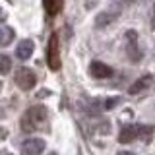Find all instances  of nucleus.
Returning <instances> with one entry per match:
<instances>
[{
    "instance_id": "obj_1",
    "label": "nucleus",
    "mask_w": 155,
    "mask_h": 155,
    "mask_svg": "<svg viewBox=\"0 0 155 155\" xmlns=\"http://www.w3.org/2000/svg\"><path fill=\"white\" fill-rule=\"evenodd\" d=\"M47 120H48V113L43 105H33L23 113L21 116V130L27 134L31 132H37V130L45 128L47 126Z\"/></svg>"
},
{
    "instance_id": "obj_2",
    "label": "nucleus",
    "mask_w": 155,
    "mask_h": 155,
    "mask_svg": "<svg viewBox=\"0 0 155 155\" xmlns=\"http://www.w3.org/2000/svg\"><path fill=\"white\" fill-rule=\"evenodd\" d=\"M47 62L51 70L60 68V51H58V33H52L47 45Z\"/></svg>"
},
{
    "instance_id": "obj_3",
    "label": "nucleus",
    "mask_w": 155,
    "mask_h": 155,
    "mask_svg": "<svg viewBox=\"0 0 155 155\" xmlns=\"http://www.w3.org/2000/svg\"><path fill=\"white\" fill-rule=\"evenodd\" d=\"M16 84L19 89L23 91H29L31 87H35L37 84V76L31 68H18L16 70Z\"/></svg>"
},
{
    "instance_id": "obj_4",
    "label": "nucleus",
    "mask_w": 155,
    "mask_h": 155,
    "mask_svg": "<svg viewBox=\"0 0 155 155\" xmlns=\"http://www.w3.org/2000/svg\"><path fill=\"white\" fill-rule=\"evenodd\" d=\"M47 143L41 138H27L21 143V155H41L45 151Z\"/></svg>"
},
{
    "instance_id": "obj_5",
    "label": "nucleus",
    "mask_w": 155,
    "mask_h": 155,
    "mask_svg": "<svg viewBox=\"0 0 155 155\" xmlns=\"http://www.w3.org/2000/svg\"><path fill=\"white\" fill-rule=\"evenodd\" d=\"M89 74L93 78H97V80H105V78L113 76V68L103 64V62H99V60H95L89 64Z\"/></svg>"
},
{
    "instance_id": "obj_6",
    "label": "nucleus",
    "mask_w": 155,
    "mask_h": 155,
    "mask_svg": "<svg viewBox=\"0 0 155 155\" xmlns=\"http://www.w3.org/2000/svg\"><path fill=\"white\" fill-rule=\"evenodd\" d=\"M126 39H128V56L132 62H140L142 60V52L138 48V35L136 31H128L126 33Z\"/></svg>"
},
{
    "instance_id": "obj_7",
    "label": "nucleus",
    "mask_w": 155,
    "mask_h": 155,
    "mask_svg": "<svg viewBox=\"0 0 155 155\" xmlns=\"http://www.w3.org/2000/svg\"><path fill=\"white\" fill-rule=\"evenodd\" d=\"M140 128H142V126H138V124H128V126H124V128L120 130L118 142H120V143H130V142H134V140L140 136Z\"/></svg>"
},
{
    "instance_id": "obj_8",
    "label": "nucleus",
    "mask_w": 155,
    "mask_h": 155,
    "mask_svg": "<svg viewBox=\"0 0 155 155\" xmlns=\"http://www.w3.org/2000/svg\"><path fill=\"white\" fill-rule=\"evenodd\" d=\"M33 48H35L33 41L23 39V41H19V45L16 47V56L19 58V60H27V58L33 54Z\"/></svg>"
},
{
    "instance_id": "obj_9",
    "label": "nucleus",
    "mask_w": 155,
    "mask_h": 155,
    "mask_svg": "<svg viewBox=\"0 0 155 155\" xmlns=\"http://www.w3.org/2000/svg\"><path fill=\"white\" fill-rule=\"evenodd\" d=\"M116 18H118V12H101L99 16L95 18V27L103 29V27H107V25H110V23H113Z\"/></svg>"
},
{
    "instance_id": "obj_10",
    "label": "nucleus",
    "mask_w": 155,
    "mask_h": 155,
    "mask_svg": "<svg viewBox=\"0 0 155 155\" xmlns=\"http://www.w3.org/2000/svg\"><path fill=\"white\" fill-rule=\"evenodd\" d=\"M151 81H153V76H143V78H140L138 81H134L132 85H130V89H128V93H132V95H136V93H140V91H143V89H147L149 85H151Z\"/></svg>"
},
{
    "instance_id": "obj_11",
    "label": "nucleus",
    "mask_w": 155,
    "mask_h": 155,
    "mask_svg": "<svg viewBox=\"0 0 155 155\" xmlns=\"http://www.w3.org/2000/svg\"><path fill=\"white\" fill-rule=\"evenodd\" d=\"M43 4H45V10H47L48 16L54 18L62 10V6H64V0H43Z\"/></svg>"
},
{
    "instance_id": "obj_12",
    "label": "nucleus",
    "mask_w": 155,
    "mask_h": 155,
    "mask_svg": "<svg viewBox=\"0 0 155 155\" xmlns=\"http://www.w3.org/2000/svg\"><path fill=\"white\" fill-rule=\"evenodd\" d=\"M14 39V29L8 27V25H2L0 27V45L2 47H8Z\"/></svg>"
},
{
    "instance_id": "obj_13",
    "label": "nucleus",
    "mask_w": 155,
    "mask_h": 155,
    "mask_svg": "<svg viewBox=\"0 0 155 155\" xmlns=\"http://www.w3.org/2000/svg\"><path fill=\"white\" fill-rule=\"evenodd\" d=\"M10 66H12V60H10L8 54H0V74L6 76L10 72Z\"/></svg>"
},
{
    "instance_id": "obj_14",
    "label": "nucleus",
    "mask_w": 155,
    "mask_h": 155,
    "mask_svg": "<svg viewBox=\"0 0 155 155\" xmlns=\"http://www.w3.org/2000/svg\"><path fill=\"white\" fill-rule=\"evenodd\" d=\"M151 132H153V126H142V128H140V138H142L143 142H149V140H151Z\"/></svg>"
},
{
    "instance_id": "obj_15",
    "label": "nucleus",
    "mask_w": 155,
    "mask_h": 155,
    "mask_svg": "<svg viewBox=\"0 0 155 155\" xmlns=\"http://www.w3.org/2000/svg\"><path fill=\"white\" fill-rule=\"evenodd\" d=\"M118 97H110V99H107L105 101V105H103V109H114L116 107V103H118Z\"/></svg>"
},
{
    "instance_id": "obj_16",
    "label": "nucleus",
    "mask_w": 155,
    "mask_h": 155,
    "mask_svg": "<svg viewBox=\"0 0 155 155\" xmlns=\"http://www.w3.org/2000/svg\"><path fill=\"white\" fill-rule=\"evenodd\" d=\"M134 0H114V4H118V6H128V4H132Z\"/></svg>"
},
{
    "instance_id": "obj_17",
    "label": "nucleus",
    "mask_w": 155,
    "mask_h": 155,
    "mask_svg": "<svg viewBox=\"0 0 155 155\" xmlns=\"http://www.w3.org/2000/svg\"><path fill=\"white\" fill-rule=\"evenodd\" d=\"M118 155H132V153H130V151H120Z\"/></svg>"
},
{
    "instance_id": "obj_18",
    "label": "nucleus",
    "mask_w": 155,
    "mask_h": 155,
    "mask_svg": "<svg viewBox=\"0 0 155 155\" xmlns=\"http://www.w3.org/2000/svg\"><path fill=\"white\" fill-rule=\"evenodd\" d=\"M153 29H155V18H153Z\"/></svg>"
},
{
    "instance_id": "obj_19",
    "label": "nucleus",
    "mask_w": 155,
    "mask_h": 155,
    "mask_svg": "<svg viewBox=\"0 0 155 155\" xmlns=\"http://www.w3.org/2000/svg\"><path fill=\"white\" fill-rule=\"evenodd\" d=\"M48 155H58V153H48Z\"/></svg>"
}]
</instances>
